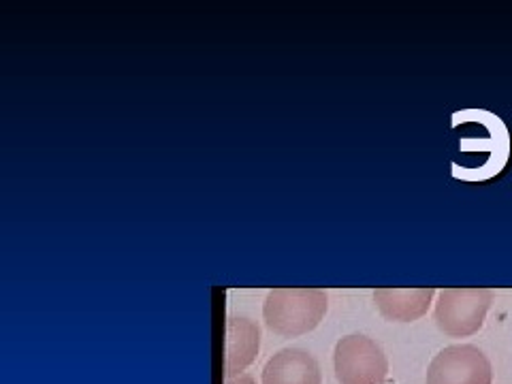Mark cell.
<instances>
[{
	"label": "cell",
	"instance_id": "obj_8",
	"mask_svg": "<svg viewBox=\"0 0 512 384\" xmlns=\"http://www.w3.org/2000/svg\"><path fill=\"white\" fill-rule=\"evenodd\" d=\"M261 329L250 318L231 316L227 320V342H224V374L227 378L246 372L259 355Z\"/></svg>",
	"mask_w": 512,
	"mask_h": 384
},
{
	"label": "cell",
	"instance_id": "obj_3",
	"mask_svg": "<svg viewBox=\"0 0 512 384\" xmlns=\"http://www.w3.org/2000/svg\"><path fill=\"white\" fill-rule=\"evenodd\" d=\"M476 116L483 126V135L463 137L459 141V150L468 156H478L476 167L461 178V182L480 184L493 180L500 175L510 158V135L500 116L485 109H476Z\"/></svg>",
	"mask_w": 512,
	"mask_h": 384
},
{
	"label": "cell",
	"instance_id": "obj_5",
	"mask_svg": "<svg viewBox=\"0 0 512 384\" xmlns=\"http://www.w3.org/2000/svg\"><path fill=\"white\" fill-rule=\"evenodd\" d=\"M425 384H493V365L474 344L446 346L431 359Z\"/></svg>",
	"mask_w": 512,
	"mask_h": 384
},
{
	"label": "cell",
	"instance_id": "obj_6",
	"mask_svg": "<svg viewBox=\"0 0 512 384\" xmlns=\"http://www.w3.org/2000/svg\"><path fill=\"white\" fill-rule=\"evenodd\" d=\"M434 288H376L372 293L380 316L389 323H414L423 318L434 297Z\"/></svg>",
	"mask_w": 512,
	"mask_h": 384
},
{
	"label": "cell",
	"instance_id": "obj_9",
	"mask_svg": "<svg viewBox=\"0 0 512 384\" xmlns=\"http://www.w3.org/2000/svg\"><path fill=\"white\" fill-rule=\"evenodd\" d=\"M224 384H256V382L250 374H239V376L227 378V382H224Z\"/></svg>",
	"mask_w": 512,
	"mask_h": 384
},
{
	"label": "cell",
	"instance_id": "obj_4",
	"mask_svg": "<svg viewBox=\"0 0 512 384\" xmlns=\"http://www.w3.org/2000/svg\"><path fill=\"white\" fill-rule=\"evenodd\" d=\"M333 370L340 384H382L389 374V359L376 340L352 333L335 344Z\"/></svg>",
	"mask_w": 512,
	"mask_h": 384
},
{
	"label": "cell",
	"instance_id": "obj_1",
	"mask_svg": "<svg viewBox=\"0 0 512 384\" xmlns=\"http://www.w3.org/2000/svg\"><path fill=\"white\" fill-rule=\"evenodd\" d=\"M327 308L323 288H271L263 303V318L276 335L299 338L323 323Z\"/></svg>",
	"mask_w": 512,
	"mask_h": 384
},
{
	"label": "cell",
	"instance_id": "obj_7",
	"mask_svg": "<svg viewBox=\"0 0 512 384\" xmlns=\"http://www.w3.org/2000/svg\"><path fill=\"white\" fill-rule=\"evenodd\" d=\"M261 384H323V374L308 350L282 348L265 363Z\"/></svg>",
	"mask_w": 512,
	"mask_h": 384
},
{
	"label": "cell",
	"instance_id": "obj_2",
	"mask_svg": "<svg viewBox=\"0 0 512 384\" xmlns=\"http://www.w3.org/2000/svg\"><path fill=\"white\" fill-rule=\"evenodd\" d=\"M436 297V327L448 338H470L483 329L495 293L491 288H442Z\"/></svg>",
	"mask_w": 512,
	"mask_h": 384
}]
</instances>
